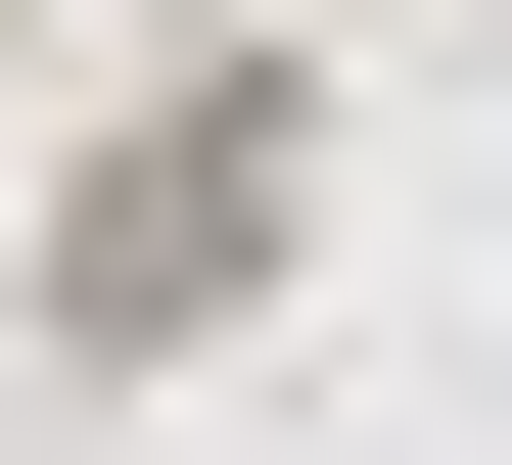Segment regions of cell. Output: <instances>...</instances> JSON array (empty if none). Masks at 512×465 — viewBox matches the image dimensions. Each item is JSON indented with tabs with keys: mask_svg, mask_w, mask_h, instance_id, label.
<instances>
[{
	"mask_svg": "<svg viewBox=\"0 0 512 465\" xmlns=\"http://www.w3.org/2000/svg\"><path fill=\"white\" fill-rule=\"evenodd\" d=\"M233 279H280V47H187L94 186H47V326H94V372H140V326H233Z\"/></svg>",
	"mask_w": 512,
	"mask_h": 465,
	"instance_id": "obj_1",
	"label": "cell"
}]
</instances>
